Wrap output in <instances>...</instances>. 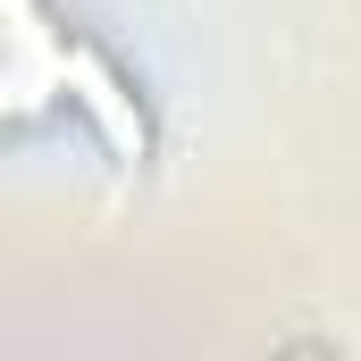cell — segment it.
I'll return each mask as SVG.
<instances>
[{"label":"cell","mask_w":361,"mask_h":361,"mask_svg":"<svg viewBox=\"0 0 361 361\" xmlns=\"http://www.w3.org/2000/svg\"><path fill=\"white\" fill-rule=\"evenodd\" d=\"M59 51H68V8L0 0V118H8V135H34L42 118H59Z\"/></svg>","instance_id":"cell-2"},{"label":"cell","mask_w":361,"mask_h":361,"mask_svg":"<svg viewBox=\"0 0 361 361\" xmlns=\"http://www.w3.org/2000/svg\"><path fill=\"white\" fill-rule=\"evenodd\" d=\"M59 118L85 135L92 152L118 169V177H143L160 160V118H152V92L143 76L68 17V51H59Z\"/></svg>","instance_id":"cell-1"}]
</instances>
